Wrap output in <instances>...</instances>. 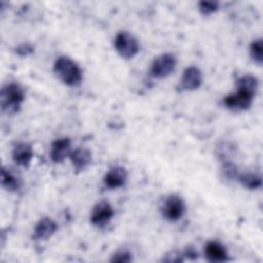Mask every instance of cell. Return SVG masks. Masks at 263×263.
<instances>
[{
  "instance_id": "6da1fadb",
  "label": "cell",
  "mask_w": 263,
  "mask_h": 263,
  "mask_svg": "<svg viewBox=\"0 0 263 263\" xmlns=\"http://www.w3.org/2000/svg\"><path fill=\"white\" fill-rule=\"evenodd\" d=\"M53 71L59 79L68 86H77L82 80L80 67L69 57H59L53 65Z\"/></svg>"
},
{
  "instance_id": "7a4b0ae2",
  "label": "cell",
  "mask_w": 263,
  "mask_h": 263,
  "mask_svg": "<svg viewBox=\"0 0 263 263\" xmlns=\"http://www.w3.org/2000/svg\"><path fill=\"white\" fill-rule=\"evenodd\" d=\"M25 100V90L17 83H8L1 89L0 102L3 112L16 113Z\"/></svg>"
},
{
  "instance_id": "3957f363",
  "label": "cell",
  "mask_w": 263,
  "mask_h": 263,
  "mask_svg": "<svg viewBox=\"0 0 263 263\" xmlns=\"http://www.w3.org/2000/svg\"><path fill=\"white\" fill-rule=\"evenodd\" d=\"M113 44L117 53L123 59H132L140 50V45L137 38L126 31L117 33Z\"/></svg>"
},
{
  "instance_id": "277c9868",
  "label": "cell",
  "mask_w": 263,
  "mask_h": 263,
  "mask_svg": "<svg viewBox=\"0 0 263 263\" xmlns=\"http://www.w3.org/2000/svg\"><path fill=\"white\" fill-rule=\"evenodd\" d=\"M177 60L172 53H162L156 57L150 66V74L155 78H165L176 69Z\"/></svg>"
},
{
  "instance_id": "5b68a950",
  "label": "cell",
  "mask_w": 263,
  "mask_h": 263,
  "mask_svg": "<svg viewBox=\"0 0 263 263\" xmlns=\"http://www.w3.org/2000/svg\"><path fill=\"white\" fill-rule=\"evenodd\" d=\"M185 210L184 200L180 196L173 194L165 198L161 208V213L166 220L175 222L183 217Z\"/></svg>"
},
{
  "instance_id": "8992f818",
  "label": "cell",
  "mask_w": 263,
  "mask_h": 263,
  "mask_svg": "<svg viewBox=\"0 0 263 263\" xmlns=\"http://www.w3.org/2000/svg\"><path fill=\"white\" fill-rule=\"evenodd\" d=\"M114 216V210L108 201H100L92 209L90 215V222L98 227L107 225Z\"/></svg>"
},
{
  "instance_id": "52a82bcc",
  "label": "cell",
  "mask_w": 263,
  "mask_h": 263,
  "mask_svg": "<svg viewBox=\"0 0 263 263\" xmlns=\"http://www.w3.org/2000/svg\"><path fill=\"white\" fill-rule=\"evenodd\" d=\"M254 97L246 93L243 91L237 90L234 93H230L226 96L223 100L226 108L232 111H245L250 108L252 105Z\"/></svg>"
},
{
  "instance_id": "ba28073f",
  "label": "cell",
  "mask_w": 263,
  "mask_h": 263,
  "mask_svg": "<svg viewBox=\"0 0 263 263\" xmlns=\"http://www.w3.org/2000/svg\"><path fill=\"white\" fill-rule=\"evenodd\" d=\"M72 152L71 140L67 137L55 139L50 146V158L53 162H62L67 157H70Z\"/></svg>"
},
{
  "instance_id": "9c48e42d",
  "label": "cell",
  "mask_w": 263,
  "mask_h": 263,
  "mask_svg": "<svg viewBox=\"0 0 263 263\" xmlns=\"http://www.w3.org/2000/svg\"><path fill=\"white\" fill-rule=\"evenodd\" d=\"M11 157L18 166L28 167L33 158L32 145L26 142H18L12 148Z\"/></svg>"
},
{
  "instance_id": "30bf717a",
  "label": "cell",
  "mask_w": 263,
  "mask_h": 263,
  "mask_svg": "<svg viewBox=\"0 0 263 263\" xmlns=\"http://www.w3.org/2000/svg\"><path fill=\"white\" fill-rule=\"evenodd\" d=\"M202 82V74L201 71L195 67L190 66L185 69L183 72L180 85L183 90H195L199 88Z\"/></svg>"
},
{
  "instance_id": "8fae6325",
  "label": "cell",
  "mask_w": 263,
  "mask_h": 263,
  "mask_svg": "<svg viewBox=\"0 0 263 263\" xmlns=\"http://www.w3.org/2000/svg\"><path fill=\"white\" fill-rule=\"evenodd\" d=\"M127 181V171L122 166H116L108 171L104 177V183L108 188L122 187Z\"/></svg>"
},
{
  "instance_id": "7c38bea8",
  "label": "cell",
  "mask_w": 263,
  "mask_h": 263,
  "mask_svg": "<svg viewBox=\"0 0 263 263\" xmlns=\"http://www.w3.org/2000/svg\"><path fill=\"white\" fill-rule=\"evenodd\" d=\"M58 230L57 223L48 217L42 218L35 226L34 238L39 240H46L50 238Z\"/></svg>"
},
{
  "instance_id": "4fadbf2b",
  "label": "cell",
  "mask_w": 263,
  "mask_h": 263,
  "mask_svg": "<svg viewBox=\"0 0 263 263\" xmlns=\"http://www.w3.org/2000/svg\"><path fill=\"white\" fill-rule=\"evenodd\" d=\"M70 159L73 163V166L76 172H81L85 170L92 160L91 152L86 148H76L75 150H72L70 154Z\"/></svg>"
},
{
  "instance_id": "5bb4252c",
  "label": "cell",
  "mask_w": 263,
  "mask_h": 263,
  "mask_svg": "<svg viewBox=\"0 0 263 263\" xmlns=\"http://www.w3.org/2000/svg\"><path fill=\"white\" fill-rule=\"evenodd\" d=\"M204 254L211 262H224L228 259L226 249L218 241H209L205 245Z\"/></svg>"
},
{
  "instance_id": "9a60e30c",
  "label": "cell",
  "mask_w": 263,
  "mask_h": 263,
  "mask_svg": "<svg viewBox=\"0 0 263 263\" xmlns=\"http://www.w3.org/2000/svg\"><path fill=\"white\" fill-rule=\"evenodd\" d=\"M236 89L255 97L258 89V79L252 75H243L236 81Z\"/></svg>"
},
{
  "instance_id": "2e32d148",
  "label": "cell",
  "mask_w": 263,
  "mask_h": 263,
  "mask_svg": "<svg viewBox=\"0 0 263 263\" xmlns=\"http://www.w3.org/2000/svg\"><path fill=\"white\" fill-rule=\"evenodd\" d=\"M236 179L245 188H248V189H257L262 184L260 175L254 172L238 173Z\"/></svg>"
},
{
  "instance_id": "e0dca14e",
  "label": "cell",
  "mask_w": 263,
  "mask_h": 263,
  "mask_svg": "<svg viewBox=\"0 0 263 263\" xmlns=\"http://www.w3.org/2000/svg\"><path fill=\"white\" fill-rule=\"evenodd\" d=\"M1 184L2 186L11 192H14L21 187V180L9 170L2 167L1 171Z\"/></svg>"
},
{
  "instance_id": "ac0fdd59",
  "label": "cell",
  "mask_w": 263,
  "mask_h": 263,
  "mask_svg": "<svg viewBox=\"0 0 263 263\" xmlns=\"http://www.w3.org/2000/svg\"><path fill=\"white\" fill-rule=\"evenodd\" d=\"M250 55L252 60L258 65L262 64L263 61V42L261 38L255 39L250 45Z\"/></svg>"
},
{
  "instance_id": "d6986e66",
  "label": "cell",
  "mask_w": 263,
  "mask_h": 263,
  "mask_svg": "<svg viewBox=\"0 0 263 263\" xmlns=\"http://www.w3.org/2000/svg\"><path fill=\"white\" fill-rule=\"evenodd\" d=\"M219 3L216 1H201L198 3V9L203 15H210L218 10Z\"/></svg>"
},
{
  "instance_id": "ffe728a7",
  "label": "cell",
  "mask_w": 263,
  "mask_h": 263,
  "mask_svg": "<svg viewBox=\"0 0 263 263\" xmlns=\"http://www.w3.org/2000/svg\"><path fill=\"white\" fill-rule=\"evenodd\" d=\"M132 260H133V257L130 253L124 250L116 252L111 258V262H118V263H128Z\"/></svg>"
},
{
  "instance_id": "44dd1931",
  "label": "cell",
  "mask_w": 263,
  "mask_h": 263,
  "mask_svg": "<svg viewBox=\"0 0 263 263\" xmlns=\"http://www.w3.org/2000/svg\"><path fill=\"white\" fill-rule=\"evenodd\" d=\"M223 174L228 180H233V179H236L238 172L233 163L227 161L223 164Z\"/></svg>"
},
{
  "instance_id": "7402d4cb",
  "label": "cell",
  "mask_w": 263,
  "mask_h": 263,
  "mask_svg": "<svg viewBox=\"0 0 263 263\" xmlns=\"http://www.w3.org/2000/svg\"><path fill=\"white\" fill-rule=\"evenodd\" d=\"M164 262H182L184 261V254H180L177 252H172L171 254L165 255L163 257Z\"/></svg>"
},
{
  "instance_id": "603a6c76",
  "label": "cell",
  "mask_w": 263,
  "mask_h": 263,
  "mask_svg": "<svg viewBox=\"0 0 263 263\" xmlns=\"http://www.w3.org/2000/svg\"><path fill=\"white\" fill-rule=\"evenodd\" d=\"M184 257H188V258L194 259V258L197 257V253L194 251L193 248H188V249L185 251V253H184Z\"/></svg>"
}]
</instances>
